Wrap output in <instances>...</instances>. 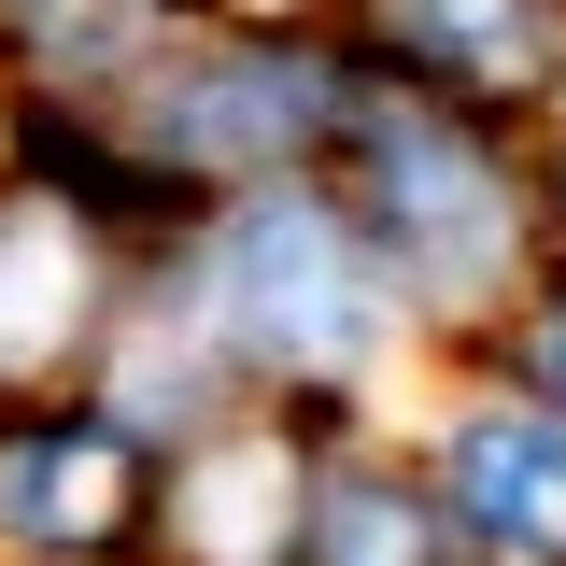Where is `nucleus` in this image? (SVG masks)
<instances>
[{
  "mask_svg": "<svg viewBox=\"0 0 566 566\" xmlns=\"http://www.w3.org/2000/svg\"><path fill=\"white\" fill-rule=\"evenodd\" d=\"M453 510L495 553H566V411H482L453 439Z\"/></svg>",
  "mask_w": 566,
  "mask_h": 566,
  "instance_id": "7ed1b4c3",
  "label": "nucleus"
},
{
  "mask_svg": "<svg viewBox=\"0 0 566 566\" xmlns=\"http://www.w3.org/2000/svg\"><path fill=\"white\" fill-rule=\"evenodd\" d=\"M185 524H199L212 566H270V538H283V453H212L199 495H185Z\"/></svg>",
  "mask_w": 566,
  "mask_h": 566,
  "instance_id": "0eeeda50",
  "label": "nucleus"
},
{
  "mask_svg": "<svg viewBox=\"0 0 566 566\" xmlns=\"http://www.w3.org/2000/svg\"><path fill=\"white\" fill-rule=\"evenodd\" d=\"M382 29L411 57L468 71V85H510V71L538 57V0H382Z\"/></svg>",
  "mask_w": 566,
  "mask_h": 566,
  "instance_id": "423d86ee",
  "label": "nucleus"
},
{
  "mask_svg": "<svg viewBox=\"0 0 566 566\" xmlns=\"http://www.w3.org/2000/svg\"><path fill=\"white\" fill-rule=\"evenodd\" d=\"M382 227H397V270L424 297H482L495 255H510V199L468 142L439 128H382Z\"/></svg>",
  "mask_w": 566,
  "mask_h": 566,
  "instance_id": "f03ea898",
  "label": "nucleus"
},
{
  "mask_svg": "<svg viewBox=\"0 0 566 566\" xmlns=\"http://www.w3.org/2000/svg\"><path fill=\"white\" fill-rule=\"evenodd\" d=\"M114 495H128V439H114V424H71V439L0 453V510H14L29 538H99Z\"/></svg>",
  "mask_w": 566,
  "mask_h": 566,
  "instance_id": "20e7f679",
  "label": "nucleus"
},
{
  "mask_svg": "<svg viewBox=\"0 0 566 566\" xmlns=\"http://www.w3.org/2000/svg\"><path fill=\"white\" fill-rule=\"evenodd\" d=\"M297 114H312V99H297V71H255V85H199L170 128L199 142V156H255V142H283Z\"/></svg>",
  "mask_w": 566,
  "mask_h": 566,
  "instance_id": "6e6552de",
  "label": "nucleus"
},
{
  "mask_svg": "<svg viewBox=\"0 0 566 566\" xmlns=\"http://www.w3.org/2000/svg\"><path fill=\"white\" fill-rule=\"evenodd\" d=\"M71 312H85V241L57 212H14L0 227V368H43L71 340Z\"/></svg>",
  "mask_w": 566,
  "mask_h": 566,
  "instance_id": "39448f33",
  "label": "nucleus"
},
{
  "mask_svg": "<svg viewBox=\"0 0 566 566\" xmlns=\"http://www.w3.org/2000/svg\"><path fill=\"white\" fill-rule=\"evenodd\" d=\"M553 397H566V326H553Z\"/></svg>",
  "mask_w": 566,
  "mask_h": 566,
  "instance_id": "9d476101",
  "label": "nucleus"
},
{
  "mask_svg": "<svg viewBox=\"0 0 566 566\" xmlns=\"http://www.w3.org/2000/svg\"><path fill=\"white\" fill-rule=\"evenodd\" d=\"M212 297H227L241 354H270V368H354L368 354V312H382V283L354 270V241L312 199H255L241 212L227 255H212Z\"/></svg>",
  "mask_w": 566,
  "mask_h": 566,
  "instance_id": "f257e3e1",
  "label": "nucleus"
},
{
  "mask_svg": "<svg viewBox=\"0 0 566 566\" xmlns=\"http://www.w3.org/2000/svg\"><path fill=\"white\" fill-rule=\"evenodd\" d=\"M326 566H424V538H411L397 495H340L326 510Z\"/></svg>",
  "mask_w": 566,
  "mask_h": 566,
  "instance_id": "1a4fd4ad",
  "label": "nucleus"
}]
</instances>
